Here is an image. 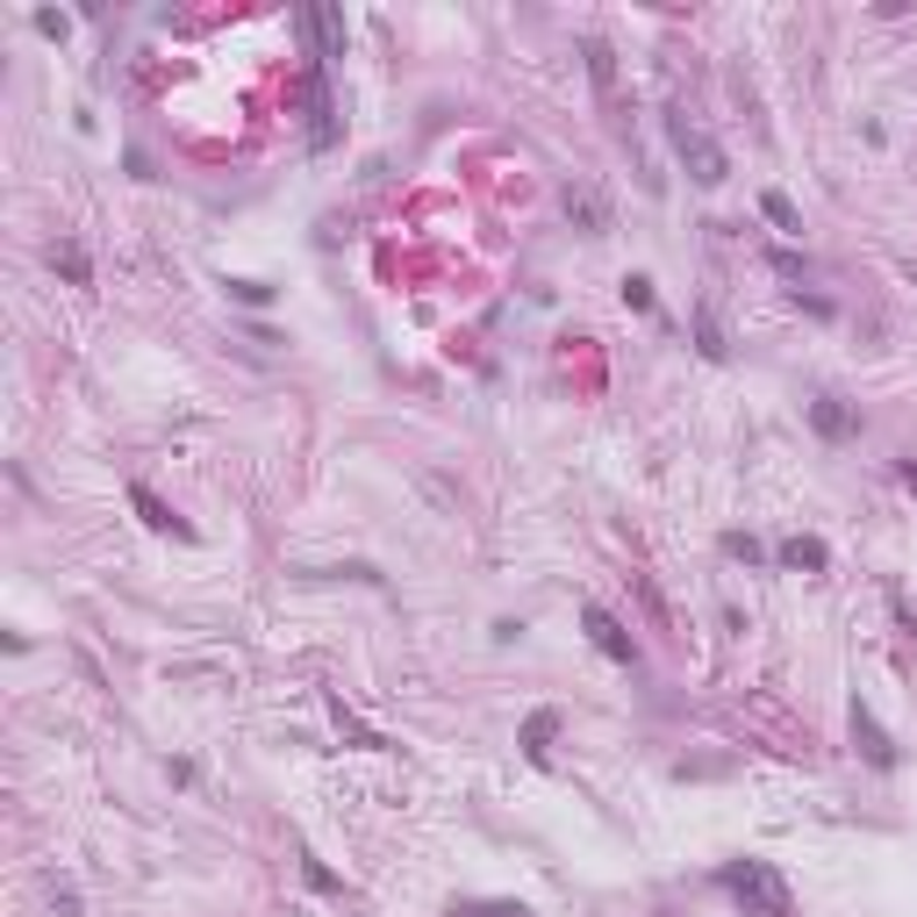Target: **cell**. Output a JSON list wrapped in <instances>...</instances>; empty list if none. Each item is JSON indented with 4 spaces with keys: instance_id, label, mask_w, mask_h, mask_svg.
<instances>
[{
    "instance_id": "obj_1",
    "label": "cell",
    "mask_w": 917,
    "mask_h": 917,
    "mask_svg": "<svg viewBox=\"0 0 917 917\" xmlns=\"http://www.w3.org/2000/svg\"><path fill=\"white\" fill-rule=\"evenodd\" d=\"M717 889H724L745 917H796V896H789V882H782L774 861H724L717 867Z\"/></svg>"
},
{
    "instance_id": "obj_2",
    "label": "cell",
    "mask_w": 917,
    "mask_h": 917,
    "mask_svg": "<svg viewBox=\"0 0 917 917\" xmlns=\"http://www.w3.org/2000/svg\"><path fill=\"white\" fill-rule=\"evenodd\" d=\"M674 151H681V165H688V173H696V187H724V179H731L724 144H717L710 130H696L688 115H674Z\"/></svg>"
},
{
    "instance_id": "obj_3",
    "label": "cell",
    "mask_w": 917,
    "mask_h": 917,
    "mask_svg": "<svg viewBox=\"0 0 917 917\" xmlns=\"http://www.w3.org/2000/svg\"><path fill=\"white\" fill-rule=\"evenodd\" d=\"M580 631L595 638V652H602V660H617V667H638V646H631V631H624V624L609 617L602 602H580Z\"/></svg>"
},
{
    "instance_id": "obj_4",
    "label": "cell",
    "mask_w": 917,
    "mask_h": 917,
    "mask_svg": "<svg viewBox=\"0 0 917 917\" xmlns=\"http://www.w3.org/2000/svg\"><path fill=\"white\" fill-rule=\"evenodd\" d=\"M301 37L316 43V65L344 58V14L338 8H301Z\"/></svg>"
},
{
    "instance_id": "obj_5",
    "label": "cell",
    "mask_w": 917,
    "mask_h": 917,
    "mask_svg": "<svg viewBox=\"0 0 917 917\" xmlns=\"http://www.w3.org/2000/svg\"><path fill=\"white\" fill-rule=\"evenodd\" d=\"M853 745L867 753V767H882V774L896 767V745H889V731L875 724V710H867V702H853Z\"/></svg>"
},
{
    "instance_id": "obj_6",
    "label": "cell",
    "mask_w": 917,
    "mask_h": 917,
    "mask_svg": "<svg viewBox=\"0 0 917 917\" xmlns=\"http://www.w3.org/2000/svg\"><path fill=\"white\" fill-rule=\"evenodd\" d=\"M567 216L588 229V237H602V229H609V202H602L595 179H574V187H567Z\"/></svg>"
},
{
    "instance_id": "obj_7",
    "label": "cell",
    "mask_w": 917,
    "mask_h": 917,
    "mask_svg": "<svg viewBox=\"0 0 917 917\" xmlns=\"http://www.w3.org/2000/svg\"><path fill=\"white\" fill-rule=\"evenodd\" d=\"M774 559L796 567V574H824V567H832V545L810 538V530H796V538H782V553H774Z\"/></svg>"
},
{
    "instance_id": "obj_8",
    "label": "cell",
    "mask_w": 917,
    "mask_h": 917,
    "mask_svg": "<svg viewBox=\"0 0 917 917\" xmlns=\"http://www.w3.org/2000/svg\"><path fill=\"white\" fill-rule=\"evenodd\" d=\"M553 739H559V710H530L524 717V760H530V767L553 760Z\"/></svg>"
},
{
    "instance_id": "obj_9",
    "label": "cell",
    "mask_w": 917,
    "mask_h": 917,
    "mask_svg": "<svg viewBox=\"0 0 917 917\" xmlns=\"http://www.w3.org/2000/svg\"><path fill=\"white\" fill-rule=\"evenodd\" d=\"M130 509H136V516H144V524H151V530H173V538H194V530H187V524H179V516H173V509H165V502H158V495H151V487H144V481H136V487H130Z\"/></svg>"
},
{
    "instance_id": "obj_10",
    "label": "cell",
    "mask_w": 917,
    "mask_h": 917,
    "mask_svg": "<svg viewBox=\"0 0 917 917\" xmlns=\"http://www.w3.org/2000/svg\"><path fill=\"white\" fill-rule=\"evenodd\" d=\"M810 423H817V437H853L861 431V416H853L838 394H824V402H810Z\"/></svg>"
},
{
    "instance_id": "obj_11",
    "label": "cell",
    "mask_w": 917,
    "mask_h": 917,
    "mask_svg": "<svg viewBox=\"0 0 917 917\" xmlns=\"http://www.w3.org/2000/svg\"><path fill=\"white\" fill-rule=\"evenodd\" d=\"M580 58H588V80L602 86V101H617V51H609L602 37H588V43H580Z\"/></svg>"
},
{
    "instance_id": "obj_12",
    "label": "cell",
    "mask_w": 917,
    "mask_h": 917,
    "mask_svg": "<svg viewBox=\"0 0 917 917\" xmlns=\"http://www.w3.org/2000/svg\"><path fill=\"white\" fill-rule=\"evenodd\" d=\"M330 717H338V731H344V739H351V745H359V753H388V739H380V731H365V724H359V717H351V710H344V696H330Z\"/></svg>"
},
{
    "instance_id": "obj_13",
    "label": "cell",
    "mask_w": 917,
    "mask_h": 917,
    "mask_svg": "<svg viewBox=\"0 0 917 917\" xmlns=\"http://www.w3.org/2000/svg\"><path fill=\"white\" fill-rule=\"evenodd\" d=\"M51 266L65 272L72 287H86V280H94V266H86V251H80V244H51Z\"/></svg>"
},
{
    "instance_id": "obj_14",
    "label": "cell",
    "mask_w": 917,
    "mask_h": 917,
    "mask_svg": "<svg viewBox=\"0 0 917 917\" xmlns=\"http://www.w3.org/2000/svg\"><path fill=\"white\" fill-rule=\"evenodd\" d=\"M760 216H767L774 229H789V237L803 229V216H796V202H789V194H760Z\"/></svg>"
},
{
    "instance_id": "obj_15",
    "label": "cell",
    "mask_w": 917,
    "mask_h": 917,
    "mask_svg": "<svg viewBox=\"0 0 917 917\" xmlns=\"http://www.w3.org/2000/svg\"><path fill=\"white\" fill-rule=\"evenodd\" d=\"M696 344H702V359H724V351H731V344H724V323H717L710 309L696 316Z\"/></svg>"
},
{
    "instance_id": "obj_16",
    "label": "cell",
    "mask_w": 917,
    "mask_h": 917,
    "mask_svg": "<svg viewBox=\"0 0 917 917\" xmlns=\"http://www.w3.org/2000/svg\"><path fill=\"white\" fill-rule=\"evenodd\" d=\"M724 559H745V567H760V559H767V545L745 538V530H724Z\"/></svg>"
},
{
    "instance_id": "obj_17",
    "label": "cell",
    "mask_w": 917,
    "mask_h": 917,
    "mask_svg": "<svg viewBox=\"0 0 917 917\" xmlns=\"http://www.w3.org/2000/svg\"><path fill=\"white\" fill-rule=\"evenodd\" d=\"M617 295H624V309H638V316L652 309V280H646V272H624V287H617Z\"/></svg>"
},
{
    "instance_id": "obj_18",
    "label": "cell",
    "mask_w": 917,
    "mask_h": 917,
    "mask_svg": "<svg viewBox=\"0 0 917 917\" xmlns=\"http://www.w3.org/2000/svg\"><path fill=\"white\" fill-rule=\"evenodd\" d=\"M301 882H309V889H323V896H338V889H344V882H338V875H330V867H323V861H301Z\"/></svg>"
},
{
    "instance_id": "obj_19",
    "label": "cell",
    "mask_w": 917,
    "mask_h": 917,
    "mask_svg": "<svg viewBox=\"0 0 917 917\" xmlns=\"http://www.w3.org/2000/svg\"><path fill=\"white\" fill-rule=\"evenodd\" d=\"M452 917H530L524 904H458Z\"/></svg>"
},
{
    "instance_id": "obj_20",
    "label": "cell",
    "mask_w": 917,
    "mask_h": 917,
    "mask_svg": "<svg viewBox=\"0 0 917 917\" xmlns=\"http://www.w3.org/2000/svg\"><path fill=\"white\" fill-rule=\"evenodd\" d=\"M37 29H43V37H65L72 22H65V14H58V8H37Z\"/></svg>"
},
{
    "instance_id": "obj_21",
    "label": "cell",
    "mask_w": 917,
    "mask_h": 917,
    "mask_svg": "<svg viewBox=\"0 0 917 917\" xmlns=\"http://www.w3.org/2000/svg\"><path fill=\"white\" fill-rule=\"evenodd\" d=\"M229 295H237V301H251V309H258V301H266L272 287H258V280H229Z\"/></svg>"
},
{
    "instance_id": "obj_22",
    "label": "cell",
    "mask_w": 917,
    "mask_h": 917,
    "mask_svg": "<svg viewBox=\"0 0 917 917\" xmlns=\"http://www.w3.org/2000/svg\"><path fill=\"white\" fill-rule=\"evenodd\" d=\"M904 487H910V495H917V458H904Z\"/></svg>"
},
{
    "instance_id": "obj_23",
    "label": "cell",
    "mask_w": 917,
    "mask_h": 917,
    "mask_svg": "<svg viewBox=\"0 0 917 917\" xmlns=\"http://www.w3.org/2000/svg\"><path fill=\"white\" fill-rule=\"evenodd\" d=\"M910 287H917V272H910Z\"/></svg>"
}]
</instances>
